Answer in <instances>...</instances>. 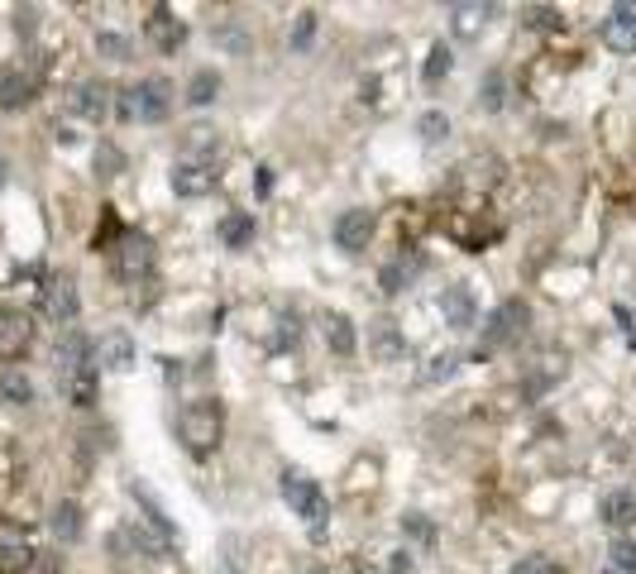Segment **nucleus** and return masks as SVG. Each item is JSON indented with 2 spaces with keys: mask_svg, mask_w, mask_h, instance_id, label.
<instances>
[{
  "mask_svg": "<svg viewBox=\"0 0 636 574\" xmlns=\"http://www.w3.org/2000/svg\"><path fill=\"white\" fill-rule=\"evenodd\" d=\"M220 436H225V407H220V402L201 398V402H187V407L177 412V441L187 445L197 460L216 450Z\"/></svg>",
  "mask_w": 636,
  "mask_h": 574,
  "instance_id": "f257e3e1",
  "label": "nucleus"
},
{
  "mask_svg": "<svg viewBox=\"0 0 636 574\" xmlns=\"http://www.w3.org/2000/svg\"><path fill=\"white\" fill-rule=\"evenodd\" d=\"M168 111H173V87H168L163 77H144V82H134V87L120 91V115H125V120L158 125V120H168Z\"/></svg>",
  "mask_w": 636,
  "mask_h": 574,
  "instance_id": "f03ea898",
  "label": "nucleus"
},
{
  "mask_svg": "<svg viewBox=\"0 0 636 574\" xmlns=\"http://www.w3.org/2000/svg\"><path fill=\"white\" fill-rule=\"evenodd\" d=\"M527 321H531V311L527 302H503V307L488 316V326H483V350H503V345H517L522 335H527Z\"/></svg>",
  "mask_w": 636,
  "mask_h": 574,
  "instance_id": "7ed1b4c3",
  "label": "nucleus"
},
{
  "mask_svg": "<svg viewBox=\"0 0 636 574\" xmlns=\"http://www.w3.org/2000/svg\"><path fill=\"white\" fill-rule=\"evenodd\" d=\"M283 498H287V508L297 512V517H307L311 527L321 531V517H326V493L311 484L307 474H297V469H283Z\"/></svg>",
  "mask_w": 636,
  "mask_h": 574,
  "instance_id": "20e7f679",
  "label": "nucleus"
},
{
  "mask_svg": "<svg viewBox=\"0 0 636 574\" xmlns=\"http://www.w3.org/2000/svg\"><path fill=\"white\" fill-rule=\"evenodd\" d=\"M110 254H115V273L125 283H139L144 273H154V244L144 240V235H120V244Z\"/></svg>",
  "mask_w": 636,
  "mask_h": 574,
  "instance_id": "39448f33",
  "label": "nucleus"
},
{
  "mask_svg": "<svg viewBox=\"0 0 636 574\" xmlns=\"http://www.w3.org/2000/svg\"><path fill=\"white\" fill-rule=\"evenodd\" d=\"M77 283L67 278V273H53L44 283V311H48V321H58V326H72L77 321Z\"/></svg>",
  "mask_w": 636,
  "mask_h": 574,
  "instance_id": "423d86ee",
  "label": "nucleus"
},
{
  "mask_svg": "<svg viewBox=\"0 0 636 574\" xmlns=\"http://www.w3.org/2000/svg\"><path fill=\"white\" fill-rule=\"evenodd\" d=\"M373 230H378L373 211L354 206V211H345V216L335 221V244H340L345 254H364V249H369V240H373Z\"/></svg>",
  "mask_w": 636,
  "mask_h": 574,
  "instance_id": "0eeeda50",
  "label": "nucleus"
},
{
  "mask_svg": "<svg viewBox=\"0 0 636 574\" xmlns=\"http://www.w3.org/2000/svg\"><path fill=\"white\" fill-rule=\"evenodd\" d=\"M603 44L613 48V53L636 58V5H617L613 15L603 20Z\"/></svg>",
  "mask_w": 636,
  "mask_h": 574,
  "instance_id": "6e6552de",
  "label": "nucleus"
},
{
  "mask_svg": "<svg viewBox=\"0 0 636 574\" xmlns=\"http://www.w3.org/2000/svg\"><path fill=\"white\" fill-rule=\"evenodd\" d=\"M440 316H445V326H455V331H469L474 321H479V302H474V292L464 283L445 287V297H440Z\"/></svg>",
  "mask_w": 636,
  "mask_h": 574,
  "instance_id": "1a4fd4ad",
  "label": "nucleus"
},
{
  "mask_svg": "<svg viewBox=\"0 0 636 574\" xmlns=\"http://www.w3.org/2000/svg\"><path fill=\"white\" fill-rule=\"evenodd\" d=\"M34 340V326L24 311H0V359H20Z\"/></svg>",
  "mask_w": 636,
  "mask_h": 574,
  "instance_id": "9d476101",
  "label": "nucleus"
},
{
  "mask_svg": "<svg viewBox=\"0 0 636 574\" xmlns=\"http://www.w3.org/2000/svg\"><path fill=\"white\" fill-rule=\"evenodd\" d=\"M144 34H149V39H154V44L163 48V53H177V48L187 44V24L177 20V15L168 10V5H158L154 15H149V24H144Z\"/></svg>",
  "mask_w": 636,
  "mask_h": 574,
  "instance_id": "9b49d317",
  "label": "nucleus"
},
{
  "mask_svg": "<svg viewBox=\"0 0 636 574\" xmlns=\"http://www.w3.org/2000/svg\"><path fill=\"white\" fill-rule=\"evenodd\" d=\"M82 369H91V340L82 331H67L58 340V374L72 378V374H82Z\"/></svg>",
  "mask_w": 636,
  "mask_h": 574,
  "instance_id": "f8f14e48",
  "label": "nucleus"
},
{
  "mask_svg": "<svg viewBox=\"0 0 636 574\" xmlns=\"http://www.w3.org/2000/svg\"><path fill=\"white\" fill-rule=\"evenodd\" d=\"M216 187V173L206 163H177L173 168V192L177 197H206Z\"/></svg>",
  "mask_w": 636,
  "mask_h": 574,
  "instance_id": "ddd939ff",
  "label": "nucleus"
},
{
  "mask_svg": "<svg viewBox=\"0 0 636 574\" xmlns=\"http://www.w3.org/2000/svg\"><path fill=\"white\" fill-rule=\"evenodd\" d=\"M598 517H603V522H608L613 531H627V527L636 522V498H632V493H622V488H617V493H603V503H598Z\"/></svg>",
  "mask_w": 636,
  "mask_h": 574,
  "instance_id": "4468645a",
  "label": "nucleus"
},
{
  "mask_svg": "<svg viewBox=\"0 0 636 574\" xmlns=\"http://www.w3.org/2000/svg\"><path fill=\"white\" fill-rule=\"evenodd\" d=\"M34 91H39V72H10L5 87H0V106L5 111H20V106L34 101Z\"/></svg>",
  "mask_w": 636,
  "mask_h": 574,
  "instance_id": "2eb2a0df",
  "label": "nucleus"
},
{
  "mask_svg": "<svg viewBox=\"0 0 636 574\" xmlns=\"http://www.w3.org/2000/svg\"><path fill=\"white\" fill-rule=\"evenodd\" d=\"M369 350L383 359V364H397L402 354H407V340H402V331H397L393 321H378L369 331Z\"/></svg>",
  "mask_w": 636,
  "mask_h": 574,
  "instance_id": "dca6fc26",
  "label": "nucleus"
},
{
  "mask_svg": "<svg viewBox=\"0 0 636 574\" xmlns=\"http://www.w3.org/2000/svg\"><path fill=\"white\" fill-rule=\"evenodd\" d=\"M101 364L106 369H115V374H125V369H134V340L125 331H110L106 340H101Z\"/></svg>",
  "mask_w": 636,
  "mask_h": 574,
  "instance_id": "f3484780",
  "label": "nucleus"
},
{
  "mask_svg": "<svg viewBox=\"0 0 636 574\" xmlns=\"http://www.w3.org/2000/svg\"><path fill=\"white\" fill-rule=\"evenodd\" d=\"M326 345L335 354H354L359 350V335H354V321L345 311H326Z\"/></svg>",
  "mask_w": 636,
  "mask_h": 574,
  "instance_id": "a211bd4d",
  "label": "nucleus"
},
{
  "mask_svg": "<svg viewBox=\"0 0 636 574\" xmlns=\"http://www.w3.org/2000/svg\"><path fill=\"white\" fill-rule=\"evenodd\" d=\"M249 240H254V211H230L220 221V244L225 249H244Z\"/></svg>",
  "mask_w": 636,
  "mask_h": 574,
  "instance_id": "6ab92c4d",
  "label": "nucleus"
},
{
  "mask_svg": "<svg viewBox=\"0 0 636 574\" xmlns=\"http://www.w3.org/2000/svg\"><path fill=\"white\" fill-rule=\"evenodd\" d=\"M493 5H450V20H455V34L460 39H479V29L488 24Z\"/></svg>",
  "mask_w": 636,
  "mask_h": 574,
  "instance_id": "aec40b11",
  "label": "nucleus"
},
{
  "mask_svg": "<svg viewBox=\"0 0 636 574\" xmlns=\"http://www.w3.org/2000/svg\"><path fill=\"white\" fill-rule=\"evenodd\" d=\"M77 111L87 115V120H101L110 111V87L106 82H82L77 87Z\"/></svg>",
  "mask_w": 636,
  "mask_h": 574,
  "instance_id": "412c9836",
  "label": "nucleus"
},
{
  "mask_svg": "<svg viewBox=\"0 0 636 574\" xmlns=\"http://www.w3.org/2000/svg\"><path fill=\"white\" fill-rule=\"evenodd\" d=\"M48 527H53V536H58V541H77V536H82V508H77L72 498H67V503H58V508H53V517H48Z\"/></svg>",
  "mask_w": 636,
  "mask_h": 574,
  "instance_id": "4be33fe9",
  "label": "nucleus"
},
{
  "mask_svg": "<svg viewBox=\"0 0 636 574\" xmlns=\"http://www.w3.org/2000/svg\"><path fill=\"white\" fill-rule=\"evenodd\" d=\"M216 96H220V72H216V67L192 72V82H187V101H192V106H211Z\"/></svg>",
  "mask_w": 636,
  "mask_h": 574,
  "instance_id": "5701e85b",
  "label": "nucleus"
},
{
  "mask_svg": "<svg viewBox=\"0 0 636 574\" xmlns=\"http://www.w3.org/2000/svg\"><path fill=\"white\" fill-rule=\"evenodd\" d=\"M63 388H67V398L77 402V407H91V402H96V364L82 369V374L63 378Z\"/></svg>",
  "mask_w": 636,
  "mask_h": 574,
  "instance_id": "b1692460",
  "label": "nucleus"
},
{
  "mask_svg": "<svg viewBox=\"0 0 636 574\" xmlns=\"http://www.w3.org/2000/svg\"><path fill=\"white\" fill-rule=\"evenodd\" d=\"M0 398L15 402V407H24V402H34V383H29L20 369H10V374L0 378Z\"/></svg>",
  "mask_w": 636,
  "mask_h": 574,
  "instance_id": "393cba45",
  "label": "nucleus"
},
{
  "mask_svg": "<svg viewBox=\"0 0 636 574\" xmlns=\"http://www.w3.org/2000/svg\"><path fill=\"white\" fill-rule=\"evenodd\" d=\"M479 106L483 111H503V72H488L479 82Z\"/></svg>",
  "mask_w": 636,
  "mask_h": 574,
  "instance_id": "a878e982",
  "label": "nucleus"
},
{
  "mask_svg": "<svg viewBox=\"0 0 636 574\" xmlns=\"http://www.w3.org/2000/svg\"><path fill=\"white\" fill-rule=\"evenodd\" d=\"M445 72H450V48H445V44H431V58H426V67H421V77L436 87Z\"/></svg>",
  "mask_w": 636,
  "mask_h": 574,
  "instance_id": "bb28decb",
  "label": "nucleus"
},
{
  "mask_svg": "<svg viewBox=\"0 0 636 574\" xmlns=\"http://www.w3.org/2000/svg\"><path fill=\"white\" fill-rule=\"evenodd\" d=\"M417 130H421V139H426V144H436V139H445V134H450V120H445L440 111H426L417 120Z\"/></svg>",
  "mask_w": 636,
  "mask_h": 574,
  "instance_id": "cd10ccee",
  "label": "nucleus"
},
{
  "mask_svg": "<svg viewBox=\"0 0 636 574\" xmlns=\"http://www.w3.org/2000/svg\"><path fill=\"white\" fill-rule=\"evenodd\" d=\"M29 570V551L24 546H0V574H24Z\"/></svg>",
  "mask_w": 636,
  "mask_h": 574,
  "instance_id": "c85d7f7f",
  "label": "nucleus"
},
{
  "mask_svg": "<svg viewBox=\"0 0 636 574\" xmlns=\"http://www.w3.org/2000/svg\"><path fill=\"white\" fill-rule=\"evenodd\" d=\"M527 24H531V29H560V24H565V15H560V10H550V5H531Z\"/></svg>",
  "mask_w": 636,
  "mask_h": 574,
  "instance_id": "c756f323",
  "label": "nucleus"
},
{
  "mask_svg": "<svg viewBox=\"0 0 636 574\" xmlns=\"http://www.w3.org/2000/svg\"><path fill=\"white\" fill-rule=\"evenodd\" d=\"M96 168H101V177H115L120 168H125V158H120L115 144H101V149H96Z\"/></svg>",
  "mask_w": 636,
  "mask_h": 574,
  "instance_id": "7c9ffc66",
  "label": "nucleus"
},
{
  "mask_svg": "<svg viewBox=\"0 0 636 574\" xmlns=\"http://www.w3.org/2000/svg\"><path fill=\"white\" fill-rule=\"evenodd\" d=\"M96 48H101L106 58H115V63H125V58H130V39H120V34H101Z\"/></svg>",
  "mask_w": 636,
  "mask_h": 574,
  "instance_id": "2f4dec72",
  "label": "nucleus"
},
{
  "mask_svg": "<svg viewBox=\"0 0 636 574\" xmlns=\"http://www.w3.org/2000/svg\"><path fill=\"white\" fill-rule=\"evenodd\" d=\"M512 574H565V570H560L550 555H527V560H522V565H517Z\"/></svg>",
  "mask_w": 636,
  "mask_h": 574,
  "instance_id": "473e14b6",
  "label": "nucleus"
},
{
  "mask_svg": "<svg viewBox=\"0 0 636 574\" xmlns=\"http://www.w3.org/2000/svg\"><path fill=\"white\" fill-rule=\"evenodd\" d=\"M311 34H316V10H302V15H297V29H292V48H307Z\"/></svg>",
  "mask_w": 636,
  "mask_h": 574,
  "instance_id": "72a5a7b5",
  "label": "nucleus"
},
{
  "mask_svg": "<svg viewBox=\"0 0 636 574\" xmlns=\"http://www.w3.org/2000/svg\"><path fill=\"white\" fill-rule=\"evenodd\" d=\"M613 565L622 574H636V541H613Z\"/></svg>",
  "mask_w": 636,
  "mask_h": 574,
  "instance_id": "f704fd0d",
  "label": "nucleus"
},
{
  "mask_svg": "<svg viewBox=\"0 0 636 574\" xmlns=\"http://www.w3.org/2000/svg\"><path fill=\"white\" fill-rule=\"evenodd\" d=\"M460 369V354H436L431 359V369H426V383H436V378H450Z\"/></svg>",
  "mask_w": 636,
  "mask_h": 574,
  "instance_id": "c9c22d12",
  "label": "nucleus"
},
{
  "mask_svg": "<svg viewBox=\"0 0 636 574\" xmlns=\"http://www.w3.org/2000/svg\"><path fill=\"white\" fill-rule=\"evenodd\" d=\"M187 149H192V154H206V149H216V130H206V125H192V130H187Z\"/></svg>",
  "mask_w": 636,
  "mask_h": 574,
  "instance_id": "e433bc0d",
  "label": "nucleus"
},
{
  "mask_svg": "<svg viewBox=\"0 0 636 574\" xmlns=\"http://www.w3.org/2000/svg\"><path fill=\"white\" fill-rule=\"evenodd\" d=\"M383 292H402V264L383 268Z\"/></svg>",
  "mask_w": 636,
  "mask_h": 574,
  "instance_id": "4c0bfd02",
  "label": "nucleus"
},
{
  "mask_svg": "<svg viewBox=\"0 0 636 574\" xmlns=\"http://www.w3.org/2000/svg\"><path fill=\"white\" fill-rule=\"evenodd\" d=\"M402 527L412 531V536H421V541H431V536H436V531H431V522H421V517H407Z\"/></svg>",
  "mask_w": 636,
  "mask_h": 574,
  "instance_id": "58836bf2",
  "label": "nucleus"
},
{
  "mask_svg": "<svg viewBox=\"0 0 636 574\" xmlns=\"http://www.w3.org/2000/svg\"><path fill=\"white\" fill-rule=\"evenodd\" d=\"M393 574H412V560H407V551H397V560H393Z\"/></svg>",
  "mask_w": 636,
  "mask_h": 574,
  "instance_id": "ea45409f",
  "label": "nucleus"
},
{
  "mask_svg": "<svg viewBox=\"0 0 636 574\" xmlns=\"http://www.w3.org/2000/svg\"><path fill=\"white\" fill-rule=\"evenodd\" d=\"M15 20H20V34H29V29H34V10H20Z\"/></svg>",
  "mask_w": 636,
  "mask_h": 574,
  "instance_id": "a19ab883",
  "label": "nucleus"
},
{
  "mask_svg": "<svg viewBox=\"0 0 636 574\" xmlns=\"http://www.w3.org/2000/svg\"><path fill=\"white\" fill-rule=\"evenodd\" d=\"M354 574H378V570H364V565H354Z\"/></svg>",
  "mask_w": 636,
  "mask_h": 574,
  "instance_id": "79ce46f5",
  "label": "nucleus"
},
{
  "mask_svg": "<svg viewBox=\"0 0 636 574\" xmlns=\"http://www.w3.org/2000/svg\"><path fill=\"white\" fill-rule=\"evenodd\" d=\"M297 574H326V570H316V565H311V570H297Z\"/></svg>",
  "mask_w": 636,
  "mask_h": 574,
  "instance_id": "37998d69",
  "label": "nucleus"
},
{
  "mask_svg": "<svg viewBox=\"0 0 636 574\" xmlns=\"http://www.w3.org/2000/svg\"><path fill=\"white\" fill-rule=\"evenodd\" d=\"M0 182H5V158H0Z\"/></svg>",
  "mask_w": 636,
  "mask_h": 574,
  "instance_id": "c03bdc74",
  "label": "nucleus"
}]
</instances>
